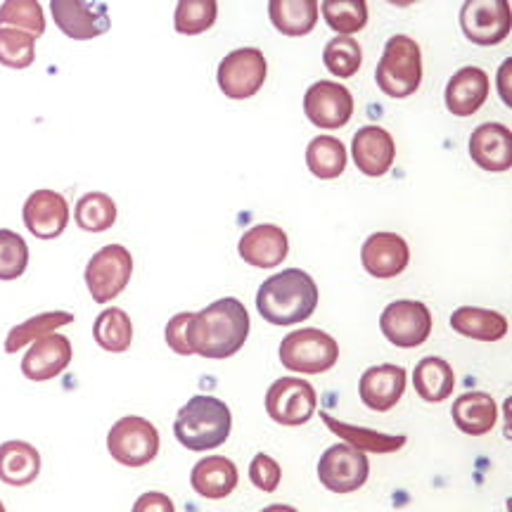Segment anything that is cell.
I'll return each instance as SVG.
<instances>
[{"label":"cell","mask_w":512,"mask_h":512,"mask_svg":"<svg viewBox=\"0 0 512 512\" xmlns=\"http://www.w3.org/2000/svg\"><path fill=\"white\" fill-rule=\"evenodd\" d=\"M320 420L325 422V427H328L330 432H335L339 439H344V444L356 448V451L361 453H394L406 446V437H403V434L389 437V434L368 430V427L347 425V422L332 418V415L325 411H320Z\"/></svg>","instance_id":"27"},{"label":"cell","mask_w":512,"mask_h":512,"mask_svg":"<svg viewBox=\"0 0 512 512\" xmlns=\"http://www.w3.org/2000/svg\"><path fill=\"white\" fill-rule=\"evenodd\" d=\"M339 358L337 339L325 330H294L280 342V363L292 373L320 375L335 368Z\"/></svg>","instance_id":"5"},{"label":"cell","mask_w":512,"mask_h":512,"mask_svg":"<svg viewBox=\"0 0 512 512\" xmlns=\"http://www.w3.org/2000/svg\"><path fill=\"white\" fill-rule=\"evenodd\" d=\"M460 29L475 46H498L510 34V5L505 0H470L460 10Z\"/></svg>","instance_id":"12"},{"label":"cell","mask_w":512,"mask_h":512,"mask_svg":"<svg viewBox=\"0 0 512 512\" xmlns=\"http://www.w3.org/2000/svg\"><path fill=\"white\" fill-rule=\"evenodd\" d=\"M261 512H299L297 508H292V505H268Z\"/></svg>","instance_id":"43"},{"label":"cell","mask_w":512,"mask_h":512,"mask_svg":"<svg viewBox=\"0 0 512 512\" xmlns=\"http://www.w3.org/2000/svg\"><path fill=\"white\" fill-rule=\"evenodd\" d=\"M0 29H17L29 36L46 34V17L36 0H10L0 5Z\"/></svg>","instance_id":"34"},{"label":"cell","mask_w":512,"mask_h":512,"mask_svg":"<svg viewBox=\"0 0 512 512\" xmlns=\"http://www.w3.org/2000/svg\"><path fill=\"white\" fill-rule=\"evenodd\" d=\"M361 261L363 268L373 278H396V275H401L408 268V264H411V247H408V242L399 233L380 230V233H373L363 242Z\"/></svg>","instance_id":"15"},{"label":"cell","mask_w":512,"mask_h":512,"mask_svg":"<svg viewBox=\"0 0 512 512\" xmlns=\"http://www.w3.org/2000/svg\"><path fill=\"white\" fill-rule=\"evenodd\" d=\"M131 275V252L124 245H107L91 256L83 278H86L88 292H91L95 304H110L126 290Z\"/></svg>","instance_id":"7"},{"label":"cell","mask_w":512,"mask_h":512,"mask_svg":"<svg viewBox=\"0 0 512 512\" xmlns=\"http://www.w3.org/2000/svg\"><path fill=\"white\" fill-rule=\"evenodd\" d=\"M268 64L259 48H240L223 57L219 64V88L230 100L254 98L266 81Z\"/></svg>","instance_id":"9"},{"label":"cell","mask_w":512,"mask_h":512,"mask_svg":"<svg viewBox=\"0 0 512 512\" xmlns=\"http://www.w3.org/2000/svg\"><path fill=\"white\" fill-rule=\"evenodd\" d=\"M268 15L280 34L306 36L316 29L318 3L316 0H271Z\"/></svg>","instance_id":"29"},{"label":"cell","mask_w":512,"mask_h":512,"mask_svg":"<svg viewBox=\"0 0 512 512\" xmlns=\"http://www.w3.org/2000/svg\"><path fill=\"white\" fill-rule=\"evenodd\" d=\"M323 62L332 76H337V79H351L361 69V46L351 36L332 38L323 50Z\"/></svg>","instance_id":"36"},{"label":"cell","mask_w":512,"mask_h":512,"mask_svg":"<svg viewBox=\"0 0 512 512\" xmlns=\"http://www.w3.org/2000/svg\"><path fill=\"white\" fill-rule=\"evenodd\" d=\"M413 384H415V392L420 394L422 401L441 403L453 394L456 375H453V368L448 366L444 358L427 356L422 358L418 366H415Z\"/></svg>","instance_id":"28"},{"label":"cell","mask_w":512,"mask_h":512,"mask_svg":"<svg viewBox=\"0 0 512 512\" xmlns=\"http://www.w3.org/2000/svg\"><path fill=\"white\" fill-rule=\"evenodd\" d=\"M318 306V285L302 268H285L271 275L256 292V309L271 325H299Z\"/></svg>","instance_id":"2"},{"label":"cell","mask_w":512,"mask_h":512,"mask_svg":"<svg viewBox=\"0 0 512 512\" xmlns=\"http://www.w3.org/2000/svg\"><path fill=\"white\" fill-rule=\"evenodd\" d=\"M375 79L380 91L394 100H403L418 91L422 83V53L418 41L406 34L389 38L382 60L377 62Z\"/></svg>","instance_id":"4"},{"label":"cell","mask_w":512,"mask_h":512,"mask_svg":"<svg viewBox=\"0 0 512 512\" xmlns=\"http://www.w3.org/2000/svg\"><path fill=\"white\" fill-rule=\"evenodd\" d=\"M93 337L98 342V347L112 354H124L133 344V323L131 316L124 309L110 306L95 318L93 323Z\"/></svg>","instance_id":"31"},{"label":"cell","mask_w":512,"mask_h":512,"mask_svg":"<svg viewBox=\"0 0 512 512\" xmlns=\"http://www.w3.org/2000/svg\"><path fill=\"white\" fill-rule=\"evenodd\" d=\"M304 112L313 126L342 128L354 114V95L347 86L335 81H316L304 95Z\"/></svg>","instance_id":"14"},{"label":"cell","mask_w":512,"mask_h":512,"mask_svg":"<svg viewBox=\"0 0 512 512\" xmlns=\"http://www.w3.org/2000/svg\"><path fill=\"white\" fill-rule=\"evenodd\" d=\"M233 430L230 408L216 396H192L178 411L174 434L188 451H211L226 444Z\"/></svg>","instance_id":"3"},{"label":"cell","mask_w":512,"mask_h":512,"mask_svg":"<svg viewBox=\"0 0 512 512\" xmlns=\"http://www.w3.org/2000/svg\"><path fill=\"white\" fill-rule=\"evenodd\" d=\"M406 368L394 366V363H382V366L368 368L358 380V396L366 403L370 411L387 413L401 401L406 392Z\"/></svg>","instance_id":"18"},{"label":"cell","mask_w":512,"mask_h":512,"mask_svg":"<svg viewBox=\"0 0 512 512\" xmlns=\"http://www.w3.org/2000/svg\"><path fill=\"white\" fill-rule=\"evenodd\" d=\"M318 408V394L302 377H280L266 392V413L285 427L306 425Z\"/></svg>","instance_id":"8"},{"label":"cell","mask_w":512,"mask_h":512,"mask_svg":"<svg viewBox=\"0 0 512 512\" xmlns=\"http://www.w3.org/2000/svg\"><path fill=\"white\" fill-rule=\"evenodd\" d=\"M351 157L361 174L370 178H380L389 174L396 157L394 138L382 126L358 128L354 143H351Z\"/></svg>","instance_id":"20"},{"label":"cell","mask_w":512,"mask_h":512,"mask_svg":"<svg viewBox=\"0 0 512 512\" xmlns=\"http://www.w3.org/2000/svg\"><path fill=\"white\" fill-rule=\"evenodd\" d=\"M72 342L64 335H46L31 344L22 358V375L31 382H48L62 375L72 363Z\"/></svg>","instance_id":"17"},{"label":"cell","mask_w":512,"mask_h":512,"mask_svg":"<svg viewBox=\"0 0 512 512\" xmlns=\"http://www.w3.org/2000/svg\"><path fill=\"white\" fill-rule=\"evenodd\" d=\"M323 17L337 34H356L368 24V3L366 0H328L323 3Z\"/></svg>","instance_id":"35"},{"label":"cell","mask_w":512,"mask_h":512,"mask_svg":"<svg viewBox=\"0 0 512 512\" xmlns=\"http://www.w3.org/2000/svg\"><path fill=\"white\" fill-rule=\"evenodd\" d=\"M238 482V465L223 456L202 458L190 472V484L192 489H195V494L209 498V501L228 498L235 489H238Z\"/></svg>","instance_id":"23"},{"label":"cell","mask_w":512,"mask_h":512,"mask_svg":"<svg viewBox=\"0 0 512 512\" xmlns=\"http://www.w3.org/2000/svg\"><path fill=\"white\" fill-rule=\"evenodd\" d=\"M74 219L86 233H105L117 223V204L105 192H86L76 202Z\"/></svg>","instance_id":"33"},{"label":"cell","mask_w":512,"mask_h":512,"mask_svg":"<svg viewBox=\"0 0 512 512\" xmlns=\"http://www.w3.org/2000/svg\"><path fill=\"white\" fill-rule=\"evenodd\" d=\"M107 451L126 467L150 465L159 456L157 427L140 415H126L114 422L107 434Z\"/></svg>","instance_id":"6"},{"label":"cell","mask_w":512,"mask_h":512,"mask_svg":"<svg viewBox=\"0 0 512 512\" xmlns=\"http://www.w3.org/2000/svg\"><path fill=\"white\" fill-rule=\"evenodd\" d=\"M249 479H252L256 489L266 491V494H273V491L280 486V479H283V470H280V465L275 463L271 456H266V453H256L252 465H249Z\"/></svg>","instance_id":"40"},{"label":"cell","mask_w":512,"mask_h":512,"mask_svg":"<svg viewBox=\"0 0 512 512\" xmlns=\"http://www.w3.org/2000/svg\"><path fill=\"white\" fill-rule=\"evenodd\" d=\"M451 418L463 434L470 437H484L496 427L498 406L489 394L484 392H467L453 401Z\"/></svg>","instance_id":"24"},{"label":"cell","mask_w":512,"mask_h":512,"mask_svg":"<svg viewBox=\"0 0 512 512\" xmlns=\"http://www.w3.org/2000/svg\"><path fill=\"white\" fill-rule=\"evenodd\" d=\"M451 328L458 335L477 339V342H498L508 335L510 325L503 313L491 309H477V306H460L451 313Z\"/></svg>","instance_id":"26"},{"label":"cell","mask_w":512,"mask_h":512,"mask_svg":"<svg viewBox=\"0 0 512 512\" xmlns=\"http://www.w3.org/2000/svg\"><path fill=\"white\" fill-rule=\"evenodd\" d=\"M69 323H74V313L69 311H48V313H41V316L24 320V323L15 325V328L8 332L5 351H8V354H17V351L27 347V344H34L36 339L53 335L55 330H60L62 325H69Z\"/></svg>","instance_id":"32"},{"label":"cell","mask_w":512,"mask_h":512,"mask_svg":"<svg viewBox=\"0 0 512 512\" xmlns=\"http://www.w3.org/2000/svg\"><path fill=\"white\" fill-rule=\"evenodd\" d=\"M190 318L192 313L183 311V313H176V316L166 323V330H164L166 344H169L171 351H176L178 356H192V349L188 347V337H185Z\"/></svg>","instance_id":"41"},{"label":"cell","mask_w":512,"mask_h":512,"mask_svg":"<svg viewBox=\"0 0 512 512\" xmlns=\"http://www.w3.org/2000/svg\"><path fill=\"white\" fill-rule=\"evenodd\" d=\"M41 475V453L27 441L10 439L0 444V482L29 486Z\"/></svg>","instance_id":"25"},{"label":"cell","mask_w":512,"mask_h":512,"mask_svg":"<svg viewBox=\"0 0 512 512\" xmlns=\"http://www.w3.org/2000/svg\"><path fill=\"white\" fill-rule=\"evenodd\" d=\"M347 162V147L335 136H318L306 147V166H309L313 176L323 178V181L342 176Z\"/></svg>","instance_id":"30"},{"label":"cell","mask_w":512,"mask_h":512,"mask_svg":"<svg viewBox=\"0 0 512 512\" xmlns=\"http://www.w3.org/2000/svg\"><path fill=\"white\" fill-rule=\"evenodd\" d=\"M188 347L211 361L235 356L249 337L247 306L235 297H223L200 313H192L188 323Z\"/></svg>","instance_id":"1"},{"label":"cell","mask_w":512,"mask_h":512,"mask_svg":"<svg viewBox=\"0 0 512 512\" xmlns=\"http://www.w3.org/2000/svg\"><path fill=\"white\" fill-rule=\"evenodd\" d=\"M470 157L479 169L503 174L512 166V133L498 121H486L470 136Z\"/></svg>","instance_id":"19"},{"label":"cell","mask_w":512,"mask_h":512,"mask_svg":"<svg viewBox=\"0 0 512 512\" xmlns=\"http://www.w3.org/2000/svg\"><path fill=\"white\" fill-rule=\"evenodd\" d=\"M380 330L394 347L415 349L432 335V311L415 299H399L382 311Z\"/></svg>","instance_id":"10"},{"label":"cell","mask_w":512,"mask_h":512,"mask_svg":"<svg viewBox=\"0 0 512 512\" xmlns=\"http://www.w3.org/2000/svg\"><path fill=\"white\" fill-rule=\"evenodd\" d=\"M489 98V76L479 67H463L446 83V110L453 117H472Z\"/></svg>","instance_id":"22"},{"label":"cell","mask_w":512,"mask_h":512,"mask_svg":"<svg viewBox=\"0 0 512 512\" xmlns=\"http://www.w3.org/2000/svg\"><path fill=\"white\" fill-rule=\"evenodd\" d=\"M29 266L27 240L15 230L0 228V280L22 278Z\"/></svg>","instance_id":"38"},{"label":"cell","mask_w":512,"mask_h":512,"mask_svg":"<svg viewBox=\"0 0 512 512\" xmlns=\"http://www.w3.org/2000/svg\"><path fill=\"white\" fill-rule=\"evenodd\" d=\"M0 512H8V510H5V505H3V501H0Z\"/></svg>","instance_id":"44"},{"label":"cell","mask_w":512,"mask_h":512,"mask_svg":"<svg viewBox=\"0 0 512 512\" xmlns=\"http://www.w3.org/2000/svg\"><path fill=\"white\" fill-rule=\"evenodd\" d=\"M50 12L57 29L72 41H91L107 34L112 27L110 10L105 3H91V0H53Z\"/></svg>","instance_id":"13"},{"label":"cell","mask_w":512,"mask_h":512,"mask_svg":"<svg viewBox=\"0 0 512 512\" xmlns=\"http://www.w3.org/2000/svg\"><path fill=\"white\" fill-rule=\"evenodd\" d=\"M36 60V38L17 29H0V64L27 69Z\"/></svg>","instance_id":"39"},{"label":"cell","mask_w":512,"mask_h":512,"mask_svg":"<svg viewBox=\"0 0 512 512\" xmlns=\"http://www.w3.org/2000/svg\"><path fill=\"white\" fill-rule=\"evenodd\" d=\"M370 477V460L366 453L347 444H335L318 460V479L332 494L358 491Z\"/></svg>","instance_id":"11"},{"label":"cell","mask_w":512,"mask_h":512,"mask_svg":"<svg viewBox=\"0 0 512 512\" xmlns=\"http://www.w3.org/2000/svg\"><path fill=\"white\" fill-rule=\"evenodd\" d=\"M24 226L38 240H55L67 230L69 204L67 197L55 190H36L24 202Z\"/></svg>","instance_id":"16"},{"label":"cell","mask_w":512,"mask_h":512,"mask_svg":"<svg viewBox=\"0 0 512 512\" xmlns=\"http://www.w3.org/2000/svg\"><path fill=\"white\" fill-rule=\"evenodd\" d=\"M131 512H176V505L162 491H147L133 503Z\"/></svg>","instance_id":"42"},{"label":"cell","mask_w":512,"mask_h":512,"mask_svg":"<svg viewBox=\"0 0 512 512\" xmlns=\"http://www.w3.org/2000/svg\"><path fill=\"white\" fill-rule=\"evenodd\" d=\"M238 252L249 266L256 268H275L287 259L290 252V240L280 226L273 223H259L249 228L240 238Z\"/></svg>","instance_id":"21"},{"label":"cell","mask_w":512,"mask_h":512,"mask_svg":"<svg viewBox=\"0 0 512 512\" xmlns=\"http://www.w3.org/2000/svg\"><path fill=\"white\" fill-rule=\"evenodd\" d=\"M219 17V3L216 0H183L176 8V31L183 36L204 34L214 27Z\"/></svg>","instance_id":"37"}]
</instances>
